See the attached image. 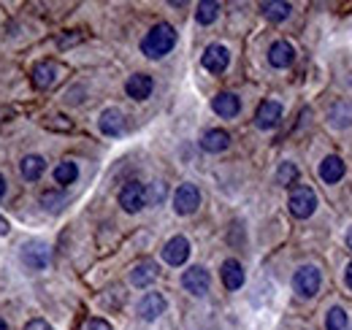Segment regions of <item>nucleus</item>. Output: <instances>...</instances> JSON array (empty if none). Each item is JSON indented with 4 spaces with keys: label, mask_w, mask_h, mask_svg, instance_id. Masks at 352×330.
Masks as SVG:
<instances>
[{
    "label": "nucleus",
    "mask_w": 352,
    "mask_h": 330,
    "mask_svg": "<svg viewBox=\"0 0 352 330\" xmlns=\"http://www.w3.org/2000/svg\"><path fill=\"white\" fill-rule=\"evenodd\" d=\"M174 46H176V30L168 22H160V25H155V28L144 36L141 52H144L149 60H160V57H166Z\"/></svg>",
    "instance_id": "nucleus-1"
},
{
    "label": "nucleus",
    "mask_w": 352,
    "mask_h": 330,
    "mask_svg": "<svg viewBox=\"0 0 352 330\" xmlns=\"http://www.w3.org/2000/svg\"><path fill=\"white\" fill-rule=\"evenodd\" d=\"M19 257H22V263L30 268V271H44L49 268V263H52V249L46 241H28L22 252H19Z\"/></svg>",
    "instance_id": "nucleus-2"
},
{
    "label": "nucleus",
    "mask_w": 352,
    "mask_h": 330,
    "mask_svg": "<svg viewBox=\"0 0 352 330\" xmlns=\"http://www.w3.org/2000/svg\"><path fill=\"white\" fill-rule=\"evenodd\" d=\"M320 285H322V274H320V268H314V265H301V268L296 271V276H293V289H296L301 298L317 295Z\"/></svg>",
    "instance_id": "nucleus-3"
},
{
    "label": "nucleus",
    "mask_w": 352,
    "mask_h": 330,
    "mask_svg": "<svg viewBox=\"0 0 352 330\" xmlns=\"http://www.w3.org/2000/svg\"><path fill=\"white\" fill-rule=\"evenodd\" d=\"M209 285H212L209 271L201 268V265H192V268H187V271L182 274V287L187 289L190 295H195V298H204V295L209 292Z\"/></svg>",
    "instance_id": "nucleus-4"
},
{
    "label": "nucleus",
    "mask_w": 352,
    "mask_h": 330,
    "mask_svg": "<svg viewBox=\"0 0 352 330\" xmlns=\"http://www.w3.org/2000/svg\"><path fill=\"white\" fill-rule=\"evenodd\" d=\"M198 206H201V190H198L195 184H182V187L174 192L176 214L190 217V214H195V211H198Z\"/></svg>",
    "instance_id": "nucleus-5"
},
{
    "label": "nucleus",
    "mask_w": 352,
    "mask_h": 330,
    "mask_svg": "<svg viewBox=\"0 0 352 330\" xmlns=\"http://www.w3.org/2000/svg\"><path fill=\"white\" fill-rule=\"evenodd\" d=\"M120 206L125 208L128 214H138L141 208L146 206V187L141 182H128L120 190Z\"/></svg>",
    "instance_id": "nucleus-6"
},
{
    "label": "nucleus",
    "mask_w": 352,
    "mask_h": 330,
    "mask_svg": "<svg viewBox=\"0 0 352 330\" xmlns=\"http://www.w3.org/2000/svg\"><path fill=\"white\" fill-rule=\"evenodd\" d=\"M314 208H317V195L309 187H296L290 192V211H293V217L307 219V217L314 214Z\"/></svg>",
    "instance_id": "nucleus-7"
},
{
    "label": "nucleus",
    "mask_w": 352,
    "mask_h": 330,
    "mask_svg": "<svg viewBox=\"0 0 352 330\" xmlns=\"http://www.w3.org/2000/svg\"><path fill=\"white\" fill-rule=\"evenodd\" d=\"M201 63H204V68H206L209 74H222V71L230 65V52H228L222 43H212V46L204 49Z\"/></svg>",
    "instance_id": "nucleus-8"
},
{
    "label": "nucleus",
    "mask_w": 352,
    "mask_h": 330,
    "mask_svg": "<svg viewBox=\"0 0 352 330\" xmlns=\"http://www.w3.org/2000/svg\"><path fill=\"white\" fill-rule=\"evenodd\" d=\"M163 311H166V298H163L160 292H146V295L138 300V317L146 320V322L157 320Z\"/></svg>",
    "instance_id": "nucleus-9"
},
{
    "label": "nucleus",
    "mask_w": 352,
    "mask_h": 330,
    "mask_svg": "<svg viewBox=\"0 0 352 330\" xmlns=\"http://www.w3.org/2000/svg\"><path fill=\"white\" fill-rule=\"evenodd\" d=\"M30 79H33V84H36L38 89H49V87H54V84L60 82V65H57V63H52V60L38 63V65L33 68Z\"/></svg>",
    "instance_id": "nucleus-10"
},
{
    "label": "nucleus",
    "mask_w": 352,
    "mask_h": 330,
    "mask_svg": "<svg viewBox=\"0 0 352 330\" xmlns=\"http://www.w3.org/2000/svg\"><path fill=\"white\" fill-rule=\"evenodd\" d=\"M190 257V241L184 236H174L166 247H163V260L168 265H184Z\"/></svg>",
    "instance_id": "nucleus-11"
},
{
    "label": "nucleus",
    "mask_w": 352,
    "mask_h": 330,
    "mask_svg": "<svg viewBox=\"0 0 352 330\" xmlns=\"http://www.w3.org/2000/svg\"><path fill=\"white\" fill-rule=\"evenodd\" d=\"M98 127H100V133L103 135H122L125 133V117H122V111L120 109H106L100 117H98Z\"/></svg>",
    "instance_id": "nucleus-12"
},
{
    "label": "nucleus",
    "mask_w": 352,
    "mask_h": 330,
    "mask_svg": "<svg viewBox=\"0 0 352 330\" xmlns=\"http://www.w3.org/2000/svg\"><path fill=\"white\" fill-rule=\"evenodd\" d=\"M293 60H296V49H293V43H287V41L271 43V49H268V63H271L274 68H290Z\"/></svg>",
    "instance_id": "nucleus-13"
},
{
    "label": "nucleus",
    "mask_w": 352,
    "mask_h": 330,
    "mask_svg": "<svg viewBox=\"0 0 352 330\" xmlns=\"http://www.w3.org/2000/svg\"><path fill=\"white\" fill-rule=\"evenodd\" d=\"M157 279V263L155 260H141L135 263L131 271V285L133 287H149Z\"/></svg>",
    "instance_id": "nucleus-14"
},
{
    "label": "nucleus",
    "mask_w": 352,
    "mask_h": 330,
    "mask_svg": "<svg viewBox=\"0 0 352 330\" xmlns=\"http://www.w3.org/2000/svg\"><path fill=\"white\" fill-rule=\"evenodd\" d=\"M212 109H214V114L222 117V120H233L241 111V100L233 92H220V95H214Z\"/></svg>",
    "instance_id": "nucleus-15"
},
{
    "label": "nucleus",
    "mask_w": 352,
    "mask_h": 330,
    "mask_svg": "<svg viewBox=\"0 0 352 330\" xmlns=\"http://www.w3.org/2000/svg\"><path fill=\"white\" fill-rule=\"evenodd\" d=\"M152 89H155V82L146 74H133L131 79L125 82V92H128V98H133V100H146L152 95Z\"/></svg>",
    "instance_id": "nucleus-16"
},
{
    "label": "nucleus",
    "mask_w": 352,
    "mask_h": 330,
    "mask_svg": "<svg viewBox=\"0 0 352 330\" xmlns=\"http://www.w3.org/2000/svg\"><path fill=\"white\" fill-rule=\"evenodd\" d=\"M279 120H282V106L276 100H263L261 109H258V114H255V124L261 130H271V127L279 124Z\"/></svg>",
    "instance_id": "nucleus-17"
},
{
    "label": "nucleus",
    "mask_w": 352,
    "mask_h": 330,
    "mask_svg": "<svg viewBox=\"0 0 352 330\" xmlns=\"http://www.w3.org/2000/svg\"><path fill=\"white\" fill-rule=\"evenodd\" d=\"M230 146V135L220 130V127H214V130H206L204 135H201V149L204 152H209V155H220Z\"/></svg>",
    "instance_id": "nucleus-18"
},
{
    "label": "nucleus",
    "mask_w": 352,
    "mask_h": 330,
    "mask_svg": "<svg viewBox=\"0 0 352 330\" xmlns=\"http://www.w3.org/2000/svg\"><path fill=\"white\" fill-rule=\"evenodd\" d=\"M344 170H347V168L342 163V157L331 155V157H325V160L320 163V179H322L325 184H336V182H342Z\"/></svg>",
    "instance_id": "nucleus-19"
},
{
    "label": "nucleus",
    "mask_w": 352,
    "mask_h": 330,
    "mask_svg": "<svg viewBox=\"0 0 352 330\" xmlns=\"http://www.w3.org/2000/svg\"><path fill=\"white\" fill-rule=\"evenodd\" d=\"M328 120L333 127H339V130H344V127H350L352 124V100H336L333 106H331V111H328Z\"/></svg>",
    "instance_id": "nucleus-20"
},
{
    "label": "nucleus",
    "mask_w": 352,
    "mask_h": 330,
    "mask_svg": "<svg viewBox=\"0 0 352 330\" xmlns=\"http://www.w3.org/2000/svg\"><path fill=\"white\" fill-rule=\"evenodd\" d=\"M220 274H222V285L228 289H239L244 285V268H241L239 260H225Z\"/></svg>",
    "instance_id": "nucleus-21"
},
{
    "label": "nucleus",
    "mask_w": 352,
    "mask_h": 330,
    "mask_svg": "<svg viewBox=\"0 0 352 330\" xmlns=\"http://www.w3.org/2000/svg\"><path fill=\"white\" fill-rule=\"evenodd\" d=\"M46 170V160L41 155H28L22 163H19V173L25 182H38Z\"/></svg>",
    "instance_id": "nucleus-22"
},
{
    "label": "nucleus",
    "mask_w": 352,
    "mask_h": 330,
    "mask_svg": "<svg viewBox=\"0 0 352 330\" xmlns=\"http://www.w3.org/2000/svg\"><path fill=\"white\" fill-rule=\"evenodd\" d=\"M261 11L265 14V19H271V22H285L290 16L293 6L282 3V0H271V3H261Z\"/></svg>",
    "instance_id": "nucleus-23"
},
{
    "label": "nucleus",
    "mask_w": 352,
    "mask_h": 330,
    "mask_svg": "<svg viewBox=\"0 0 352 330\" xmlns=\"http://www.w3.org/2000/svg\"><path fill=\"white\" fill-rule=\"evenodd\" d=\"M76 176H79V165L74 163V160H63V163L54 168V182H57L60 187L74 184V182H76Z\"/></svg>",
    "instance_id": "nucleus-24"
},
{
    "label": "nucleus",
    "mask_w": 352,
    "mask_h": 330,
    "mask_svg": "<svg viewBox=\"0 0 352 330\" xmlns=\"http://www.w3.org/2000/svg\"><path fill=\"white\" fill-rule=\"evenodd\" d=\"M217 14H220V3H214V0H204V3H198L195 19H198L201 25H212V22L217 19Z\"/></svg>",
    "instance_id": "nucleus-25"
},
{
    "label": "nucleus",
    "mask_w": 352,
    "mask_h": 330,
    "mask_svg": "<svg viewBox=\"0 0 352 330\" xmlns=\"http://www.w3.org/2000/svg\"><path fill=\"white\" fill-rule=\"evenodd\" d=\"M325 325H328V330H350V317L342 306H333L325 317Z\"/></svg>",
    "instance_id": "nucleus-26"
},
{
    "label": "nucleus",
    "mask_w": 352,
    "mask_h": 330,
    "mask_svg": "<svg viewBox=\"0 0 352 330\" xmlns=\"http://www.w3.org/2000/svg\"><path fill=\"white\" fill-rule=\"evenodd\" d=\"M298 168L293 163H282L279 165V170H276V184H282V187H290V184H296L298 182Z\"/></svg>",
    "instance_id": "nucleus-27"
},
{
    "label": "nucleus",
    "mask_w": 352,
    "mask_h": 330,
    "mask_svg": "<svg viewBox=\"0 0 352 330\" xmlns=\"http://www.w3.org/2000/svg\"><path fill=\"white\" fill-rule=\"evenodd\" d=\"M68 198H65V192H60V190H46L44 195H41V204H44V208H49V211H60L63 208V204H65Z\"/></svg>",
    "instance_id": "nucleus-28"
},
{
    "label": "nucleus",
    "mask_w": 352,
    "mask_h": 330,
    "mask_svg": "<svg viewBox=\"0 0 352 330\" xmlns=\"http://www.w3.org/2000/svg\"><path fill=\"white\" fill-rule=\"evenodd\" d=\"M63 120H65V117H52V122H46V127H49V130H71V127H74L71 122H63Z\"/></svg>",
    "instance_id": "nucleus-29"
},
{
    "label": "nucleus",
    "mask_w": 352,
    "mask_h": 330,
    "mask_svg": "<svg viewBox=\"0 0 352 330\" xmlns=\"http://www.w3.org/2000/svg\"><path fill=\"white\" fill-rule=\"evenodd\" d=\"M82 330H111V325L106 322V320H100V317H95V320H89L87 325Z\"/></svg>",
    "instance_id": "nucleus-30"
},
{
    "label": "nucleus",
    "mask_w": 352,
    "mask_h": 330,
    "mask_svg": "<svg viewBox=\"0 0 352 330\" xmlns=\"http://www.w3.org/2000/svg\"><path fill=\"white\" fill-rule=\"evenodd\" d=\"M25 330H52V325H49L46 320H30V322L25 325Z\"/></svg>",
    "instance_id": "nucleus-31"
},
{
    "label": "nucleus",
    "mask_w": 352,
    "mask_h": 330,
    "mask_svg": "<svg viewBox=\"0 0 352 330\" xmlns=\"http://www.w3.org/2000/svg\"><path fill=\"white\" fill-rule=\"evenodd\" d=\"M8 230H11V225H8V219L0 214V236H8Z\"/></svg>",
    "instance_id": "nucleus-32"
},
{
    "label": "nucleus",
    "mask_w": 352,
    "mask_h": 330,
    "mask_svg": "<svg viewBox=\"0 0 352 330\" xmlns=\"http://www.w3.org/2000/svg\"><path fill=\"white\" fill-rule=\"evenodd\" d=\"M344 279H347V287L352 289V263L347 265V274H344Z\"/></svg>",
    "instance_id": "nucleus-33"
},
{
    "label": "nucleus",
    "mask_w": 352,
    "mask_h": 330,
    "mask_svg": "<svg viewBox=\"0 0 352 330\" xmlns=\"http://www.w3.org/2000/svg\"><path fill=\"white\" fill-rule=\"evenodd\" d=\"M3 195H6V179L0 176V198H3Z\"/></svg>",
    "instance_id": "nucleus-34"
},
{
    "label": "nucleus",
    "mask_w": 352,
    "mask_h": 330,
    "mask_svg": "<svg viewBox=\"0 0 352 330\" xmlns=\"http://www.w3.org/2000/svg\"><path fill=\"white\" fill-rule=\"evenodd\" d=\"M347 247L352 249V228H350V230H347Z\"/></svg>",
    "instance_id": "nucleus-35"
},
{
    "label": "nucleus",
    "mask_w": 352,
    "mask_h": 330,
    "mask_svg": "<svg viewBox=\"0 0 352 330\" xmlns=\"http://www.w3.org/2000/svg\"><path fill=\"white\" fill-rule=\"evenodd\" d=\"M0 330H8V325H6V322H3V320H0Z\"/></svg>",
    "instance_id": "nucleus-36"
}]
</instances>
